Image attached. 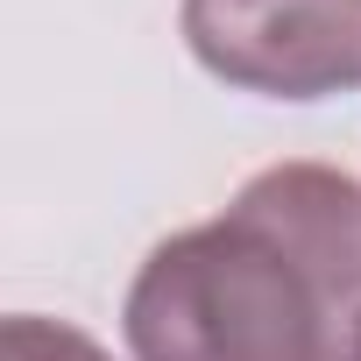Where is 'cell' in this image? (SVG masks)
<instances>
[{"instance_id":"1","label":"cell","mask_w":361,"mask_h":361,"mask_svg":"<svg viewBox=\"0 0 361 361\" xmlns=\"http://www.w3.org/2000/svg\"><path fill=\"white\" fill-rule=\"evenodd\" d=\"M135 361H361V185L276 163L149 248L121 312Z\"/></svg>"},{"instance_id":"2","label":"cell","mask_w":361,"mask_h":361,"mask_svg":"<svg viewBox=\"0 0 361 361\" xmlns=\"http://www.w3.org/2000/svg\"><path fill=\"white\" fill-rule=\"evenodd\" d=\"M192 57L262 99L361 85V0H185Z\"/></svg>"},{"instance_id":"3","label":"cell","mask_w":361,"mask_h":361,"mask_svg":"<svg viewBox=\"0 0 361 361\" xmlns=\"http://www.w3.org/2000/svg\"><path fill=\"white\" fill-rule=\"evenodd\" d=\"M0 361H114L92 333L64 326V319H36V312H15L0 326Z\"/></svg>"}]
</instances>
